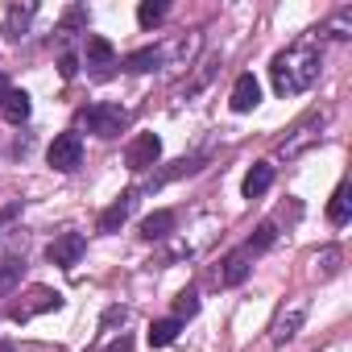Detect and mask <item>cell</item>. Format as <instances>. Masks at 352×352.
<instances>
[{
  "label": "cell",
  "instance_id": "1",
  "mask_svg": "<svg viewBox=\"0 0 352 352\" xmlns=\"http://www.w3.org/2000/svg\"><path fill=\"white\" fill-rule=\"evenodd\" d=\"M270 79L278 96H298L319 79V46L315 42H294L270 63Z\"/></svg>",
  "mask_w": 352,
  "mask_h": 352
},
{
  "label": "cell",
  "instance_id": "2",
  "mask_svg": "<svg viewBox=\"0 0 352 352\" xmlns=\"http://www.w3.org/2000/svg\"><path fill=\"white\" fill-rule=\"evenodd\" d=\"M79 120H83L87 133H96V137H116V133L129 124V112H124L120 104H87V108L79 112Z\"/></svg>",
  "mask_w": 352,
  "mask_h": 352
},
{
  "label": "cell",
  "instance_id": "3",
  "mask_svg": "<svg viewBox=\"0 0 352 352\" xmlns=\"http://www.w3.org/2000/svg\"><path fill=\"white\" fill-rule=\"evenodd\" d=\"M46 157H50V166L63 170V174L79 170V166H83V137H79V133H58V137L50 141Z\"/></svg>",
  "mask_w": 352,
  "mask_h": 352
},
{
  "label": "cell",
  "instance_id": "4",
  "mask_svg": "<svg viewBox=\"0 0 352 352\" xmlns=\"http://www.w3.org/2000/svg\"><path fill=\"white\" fill-rule=\"evenodd\" d=\"M83 249H87V241H83V232H63V236H54V241L46 245V257H50L54 265H63V270H71V265H79V257H83Z\"/></svg>",
  "mask_w": 352,
  "mask_h": 352
},
{
  "label": "cell",
  "instance_id": "5",
  "mask_svg": "<svg viewBox=\"0 0 352 352\" xmlns=\"http://www.w3.org/2000/svg\"><path fill=\"white\" fill-rule=\"evenodd\" d=\"M157 157H162V141H157V133H141L133 145H129V153H124V162H129V170H149V166H157Z\"/></svg>",
  "mask_w": 352,
  "mask_h": 352
},
{
  "label": "cell",
  "instance_id": "6",
  "mask_svg": "<svg viewBox=\"0 0 352 352\" xmlns=\"http://www.w3.org/2000/svg\"><path fill=\"white\" fill-rule=\"evenodd\" d=\"M58 307H63V294H58V290L34 286V290H30V302H21V307L13 311V319L25 323V319H34V315H42V311H58Z\"/></svg>",
  "mask_w": 352,
  "mask_h": 352
},
{
  "label": "cell",
  "instance_id": "7",
  "mask_svg": "<svg viewBox=\"0 0 352 352\" xmlns=\"http://www.w3.org/2000/svg\"><path fill=\"white\" fill-rule=\"evenodd\" d=\"M133 208H137V195H133V191H124L120 199H112V204L100 212V224H96V228H100V232H120V228H124V220L133 216Z\"/></svg>",
  "mask_w": 352,
  "mask_h": 352
},
{
  "label": "cell",
  "instance_id": "8",
  "mask_svg": "<svg viewBox=\"0 0 352 352\" xmlns=\"http://www.w3.org/2000/svg\"><path fill=\"white\" fill-rule=\"evenodd\" d=\"M228 104H232V112H253L257 104H261V83L245 71V75H236V83H232V96H228Z\"/></svg>",
  "mask_w": 352,
  "mask_h": 352
},
{
  "label": "cell",
  "instance_id": "9",
  "mask_svg": "<svg viewBox=\"0 0 352 352\" xmlns=\"http://www.w3.org/2000/svg\"><path fill=\"white\" fill-rule=\"evenodd\" d=\"M270 187H274V166H270V162H257V166L245 174V183H241L245 199H261Z\"/></svg>",
  "mask_w": 352,
  "mask_h": 352
},
{
  "label": "cell",
  "instance_id": "10",
  "mask_svg": "<svg viewBox=\"0 0 352 352\" xmlns=\"http://www.w3.org/2000/svg\"><path fill=\"white\" fill-rule=\"evenodd\" d=\"M249 249H236V253H228L224 257V265H220V286H241L245 278H249Z\"/></svg>",
  "mask_w": 352,
  "mask_h": 352
},
{
  "label": "cell",
  "instance_id": "11",
  "mask_svg": "<svg viewBox=\"0 0 352 352\" xmlns=\"http://www.w3.org/2000/svg\"><path fill=\"white\" fill-rule=\"evenodd\" d=\"M0 112H5V120H9V124H25V120H30V112H34V104H30V96H25V91H17V87H13V91L5 96V104H0Z\"/></svg>",
  "mask_w": 352,
  "mask_h": 352
},
{
  "label": "cell",
  "instance_id": "12",
  "mask_svg": "<svg viewBox=\"0 0 352 352\" xmlns=\"http://www.w3.org/2000/svg\"><path fill=\"white\" fill-rule=\"evenodd\" d=\"M179 331H183V323L174 319V315H170V319H153V323H149V344H153V348H166V344L179 340Z\"/></svg>",
  "mask_w": 352,
  "mask_h": 352
},
{
  "label": "cell",
  "instance_id": "13",
  "mask_svg": "<svg viewBox=\"0 0 352 352\" xmlns=\"http://www.w3.org/2000/svg\"><path fill=\"white\" fill-rule=\"evenodd\" d=\"M170 228H174V212H153V216L141 220V236L145 241H162V236H170Z\"/></svg>",
  "mask_w": 352,
  "mask_h": 352
},
{
  "label": "cell",
  "instance_id": "14",
  "mask_svg": "<svg viewBox=\"0 0 352 352\" xmlns=\"http://www.w3.org/2000/svg\"><path fill=\"white\" fill-rule=\"evenodd\" d=\"M302 315H307V307H302V302H294V307H290V315L282 311V315H278V323H274V340H290V336L302 327Z\"/></svg>",
  "mask_w": 352,
  "mask_h": 352
},
{
  "label": "cell",
  "instance_id": "15",
  "mask_svg": "<svg viewBox=\"0 0 352 352\" xmlns=\"http://www.w3.org/2000/svg\"><path fill=\"white\" fill-rule=\"evenodd\" d=\"M34 13H38L34 5H13V9H9V17H5V34H9V38H21V34H25V25L34 21Z\"/></svg>",
  "mask_w": 352,
  "mask_h": 352
},
{
  "label": "cell",
  "instance_id": "16",
  "mask_svg": "<svg viewBox=\"0 0 352 352\" xmlns=\"http://www.w3.org/2000/svg\"><path fill=\"white\" fill-rule=\"evenodd\" d=\"M112 58H116V46H112L108 38L91 34V38H87V63H91V67H108Z\"/></svg>",
  "mask_w": 352,
  "mask_h": 352
},
{
  "label": "cell",
  "instance_id": "17",
  "mask_svg": "<svg viewBox=\"0 0 352 352\" xmlns=\"http://www.w3.org/2000/svg\"><path fill=\"white\" fill-rule=\"evenodd\" d=\"M21 274H25V265H21L17 257H5V261H0V298H5V294H13V290H17Z\"/></svg>",
  "mask_w": 352,
  "mask_h": 352
},
{
  "label": "cell",
  "instance_id": "18",
  "mask_svg": "<svg viewBox=\"0 0 352 352\" xmlns=\"http://www.w3.org/2000/svg\"><path fill=\"white\" fill-rule=\"evenodd\" d=\"M162 50L157 46H145V50H137V54H129L124 58V71H153V67H162Z\"/></svg>",
  "mask_w": 352,
  "mask_h": 352
},
{
  "label": "cell",
  "instance_id": "19",
  "mask_svg": "<svg viewBox=\"0 0 352 352\" xmlns=\"http://www.w3.org/2000/svg\"><path fill=\"white\" fill-rule=\"evenodd\" d=\"M348 187H336V195H331V204H327V220L336 224V228H344L348 224Z\"/></svg>",
  "mask_w": 352,
  "mask_h": 352
},
{
  "label": "cell",
  "instance_id": "20",
  "mask_svg": "<svg viewBox=\"0 0 352 352\" xmlns=\"http://www.w3.org/2000/svg\"><path fill=\"white\" fill-rule=\"evenodd\" d=\"M274 241H278V228H274V224H261V228L249 236V245H245V249H249V257H257V253H265Z\"/></svg>",
  "mask_w": 352,
  "mask_h": 352
},
{
  "label": "cell",
  "instance_id": "21",
  "mask_svg": "<svg viewBox=\"0 0 352 352\" xmlns=\"http://www.w3.org/2000/svg\"><path fill=\"white\" fill-rule=\"evenodd\" d=\"M137 21H141L145 30H153L157 21H166V0H145V5L137 9Z\"/></svg>",
  "mask_w": 352,
  "mask_h": 352
},
{
  "label": "cell",
  "instance_id": "22",
  "mask_svg": "<svg viewBox=\"0 0 352 352\" xmlns=\"http://www.w3.org/2000/svg\"><path fill=\"white\" fill-rule=\"evenodd\" d=\"M195 311H199V294H195V290H183L179 298H174V319H179V323L191 319Z\"/></svg>",
  "mask_w": 352,
  "mask_h": 352
},
{
  "label": "cell",
  "instance_id": "23",
  "mask_svg": "<svg viewBox=\"0 0 352 352\" xmlns=\"http://www.w3.org/2000/svg\"><path fill=\"white\" fill-rule=\"evenodd\" d=\"M336 261H340V249H323V253H319V265H323V278H327V274H336V270H340V265H336Z\"/></svg>",
  "mask_w": 352,
  "mask_h": 352
},
{
  "label": "cell",
  "instance_id": "24",
  "mask_svg": "<svg viewBox=\"0 0 352 352\" xmlns=\"http://www.w3.org/2000/svg\"><path fill=\"white\" fill-rule=\"evenodd\" d=\"M58 71H63V79H75V71H79V58H75V54H63Z\"/></svg>",
  "mask_w": 352,
  "mask_h": 352
},
{
  "label": "cell",
  "instance_id": "25",
  "mask_svg": "<svg viewBox=\"0 0 352 352\" xmlns=\"http://www.w3.org/2000/svg\"><path fill=\"white\" fill-rule=\"evenodd\" d=\"M108 352H133V340H129V336H120V340H112V344H108Z\"/></svg>",
  "mask_w": 352,
  "mask_h": 352
},
{
  "label": "cell",
  "instance_id": "26",
  "mask_svg": "<svg viewBox=\"0 0 352 352\" xmlns=\"http://www.w3.org/2000/svg\"><path fill=\"white\" fill-rule=\"evenodd\" d=\"M9 91H13V87H9V79L0 75V104H5V96H9Z\"/></svg>",
  "mask_w": 352,
  "mask_h": 352
},
{
  "label": "cell",
  "instance_id": "27",
  "mask_svg": "<svg viewBox=\"0 0 352 352\" xmlns=\"http://www.w3.org/2000/svg\"><path fill=\"white\" fill-rule=\"evenodd\" d=\"M0 352H17V348H13V344H5V340H0Z\"/></svg>",
  "mask_w": 352,
  "mask_h": 352
}]
</instances>
